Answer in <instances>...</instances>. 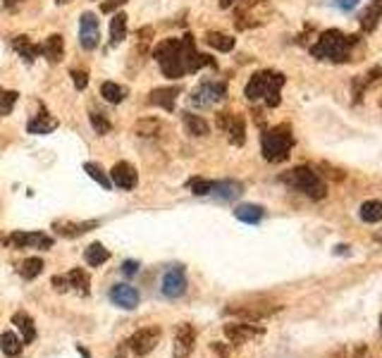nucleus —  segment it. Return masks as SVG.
I'll list each match as a JSON object with an SVG mask.
<instances>
[{
    "instance_id": "obj_1",
    "label": "nucleus",
    "mask_w": 382,
    "mask_h": 358,
    "mask_svg": "<svg viewBox=\"0 0 382 358\" xmlns=\"http://www.w3.org/2000/svg\"><path fill=\"white\" fill-rule=\"evenodd\" d=\"M363 46V39L356 34H344L340 29H328L318 36V41L311 46V55L316 60L335 62L344 65L356 58V50Z\"/></svg>"
},
{
    "instance_id": "obj_2",
    "label": "nucleus",
    "mask_w": 382,
    "mask_h": 358,
    "mask_svg": "<svg viewBox=\"0 0 382 358\" xmlns=\"http://www.w3.org/2000/svg\"><path fill=\"white\" fill-rule=\"evenodd\" d=\"M287 77L282 72L275 70H261L256 72L251 79H249L246 89H244V96L246 100H263L268 108H277L280 100H282V86H285Z\"/></svg>"
},
{
    "instance_id": "obj_3",
    "label": "nucleus",
    "mask_w": 382,
    "mask_h": 358,
    "mask_svg": "<svg viewBox=\"0 0 382 358\" xmlns=\"http://www.w3.org/2000/svg\"><path fill=\"white\" fill-rule=\"evenodd\" d=\"M294 131L290 124H277L261 134V150L268 162H285L294 148Z\"/></svg>"
},
{
    "instance_id": "obj_4",
    "label": "nucleus",
    "mask_w": 382,
    "mask_h": 358,
    "mask_svg": "<svg viewBox=\"0 0 382 358\" xmlns=\"http://www.w3.org/2000/svg\"><path fill=\"white\" fill-rule=\"evenodd\" d=\"M280 181L313 201H321V198H325V193H328V186H325V181L321 179V174L306 165H299V167L290 169V172L280 174Z\"/></svg>"
},
{
    "instance_id": "obj_5",
    "label": "nucleus",
    "mask_w": 382,
    "mask_h": 358,
    "mask_svg": "<svg viewBox=\"0 0 382 358\" xmlns=\"http://www.w3.org/2000/svg\"><path fill=\"white\" fill-rule=\"evenodd\" d=\"M153 58L160 65V72L170 79H181L186 74L181 60V39H165L153 50Z\"/></svg>"
},
{
    "instance_id": "obj_6",
    "label": "nucleus",
    "mask_w": 382,
    "mask_h": 358,
    "mask_svg": "<svg viewBox=\"0 0 382 358\" xmlns=\"http://www.w3.org/2000/svg\"><path fill=\"white\" fill-rule=\"evenodd\" d=\"M225 98H227V84H222V81H201L191 91L189 103L193 108H213V105L222 103Z\"/></svg>"
},
{
    "instance_id": "obj_7",
    "label": "nucleus",
    "mask_w": 382,
    "mask_h": 358,
    "mask_svg": "<svg viewBox=\"0 0 382 358\" xmlns=\"http://www.w3.org/2000/svg\"><path fill=\"white\" fill-rule=\"evenodd\" d=\"M101 43V24H98L96 12H81L79 17V46L91 53Z\"/></svg>"
},
{
    "instance_id": "obj_8",
    "label": "nucleus",
    "mask_w": 382,
    "mask_h": 358,
    "mask_svg": "<svg viewBox=\"0 0 382 358\" xmlns=\"http://www.w3.org/2000/svg\"><path fill=\"white\" fill-rule=\"evenodd\" d=\"M215 122L227 134L232 146H244V141H246V122H244L241 115H237V112H217Z\"/></svg>"
},
{
    "instance_id": "obj_9",
    "label": "nucleus",
    "mask_w": 382,
    "mask_h": 358,
    "mask_svg": "<svg viewBox=\"0 0 382 358\" xmlns=\"http://www.w3.org/2000/svg\"><path fill=\"white\" fill-rule=\"evenodd\" d=\"M5 244L12 249H41L48 251L53 246V237L46 232H12L10 237H5Z\"/></svg>"
},
{
    "instance_id": "obj_10",
    "label": "nucleus",
    "mask_w": 382,
    "mask_h": 358,
    "mask_svg": "<svg viewBox=\"0 0 382 358\" xmlns=\"http://www.w3.org/2000/svg\"><path fill=\"white\" fill-rule=\"evenodd\" d=\"M110 179H112V186H117V189L122 191H131L139 186V172H136V167L127 160H120L112 165Z\"/></svg>"
},
{
    "instance_id": "obj_11",
    "label": "nucleus",
    "mask_w": 382,
    "mask_h": 358,
    "mask_svg": "<svg viewBox=\"0 0 382 358\" xmlns=\"http://www.w3.org/2000/svg\"><path fill=\"white\" fill-rule=\"evenodd\" d=\"M186 292V270L184 265H170L162 275V294L167 299H179Z\"/></svg>"
},
{
    "instance_id": "obj_12",
    "label": "nucleus",
    "mask_w": 382,
    "mask_h": 358,
    "mask_svg": "<svg viewBox=\"0 0 382 358\" xmlns=\"http://www.w3.org/2000/svg\"><path fill=\"white\" fill-rule=\"evenodd\" d=\"M158 342H160V328H143L129 337V349L136 356H146L158 347Z\"/></svg>"
},
{
    "instance_id": "obj_13",
    "label": "nucleus",
    "mask_w": 382,
    "mask_h": 358,
    "mask_svg": "<svg viewBox=\"0 0 382 358\" xmlns=\"http://www.w3.org/2000/svg\"><path fill=\"white\" fill-rule=\"evenodd\" d=\"M263 328L258 325H249V323H229L225 325V337L229 339L232 344H246L256 337H263Z\"/></svg>"
},
{
    "instance_id": "obj_14",
    "label": "nucleus",
    "mask_w": 382,
    "mask_h": 358,
    "mask_svg": "<svg viewBox=\"0 0 382 358\" xmlns=\"http://www.w3.org/2000/svg\"><path fill=\"white\" fill-rule=\"evenodd\" d=\"M179 96H181V86H160V89L151 91V96H148V105L160 108L165 112H172Z\"/></svg>"
},
{
    "instance_id": "obj_15",
    "label": "nucleus",
    "mask_w": 382,
    "mask_h": 358,
    "mask_svg": "<svg viewBox=\"0 0 382 358\" xmlns=\"http://www.w3.org/2000/svg\"><path fill=\"white\" fill-rule=\"evenodd\" d=\"M193 344H196V330L191 325L181 323L177 328V335H174V349H172L174 358H189Z\"/></svg>"
},
{
    "instance_id": "obj_16",
    "label": "nucleus",
    "mask_w": 382,
    "mask_h": 358,
    "mask_svg": "<svg viewBox=\"0 0 382 358\" xmlns=\"http://www.w3.org/2000/svg\"><path fill=\"white\" fill-rule=\"evenodd\" d=\"M58 119H55L51 112H48V108L43 103H39V112H36L34 117L27 122V131L29 134H51V131L58 129Z\"/></svg>"
},
{
    "instance_id": "obj_17",
    "label": "nucleus",
    "mask_w": 382,
    "mask_h": 358,
    "mask_svg": "<svg viewBox=\"0 0 382 358\" xmlns=\"http://www.w3.org/2000/svg\"><path fill=\"white\" fill-rule=\"evenodd\" d=\"M98 225H101L98 220H86V222H72V220H55L53 229H55V234H60V237L77 239V237H81V234H86V232L96 229Z\"/></svg>"
},
{
    "instance_id": "obj_18",
    "label": "nucleus",
    "mask_w": 382,
    "mask_h": 358,
    "mask_svg": "<svg viewBox=\"0 0 382 358\" xmlns=\"http://www.w3.org/2000/svg\"><path fill=\"white\" fill-rule=\"evenodd\" d=\"M139 292L129 285H115L110 289V301L120 309H127V311H134L139 306Z\"/></svg>"
},
{
    "instance_id": "obj_19",
    "label": "nucleus",
    "mask_w": 382,
    "mask_h": 358,
    "mask_svg": "<svg viewBox=\"0 0 382 358\" xmlns=\"http://www.w3.org/2000/svg\"><path fill=\"white\" fill-rule=\"evenodd\" d=\"M41 58H46L51 65H60L65 58V39L60 34H51L41 43Z\"/></svg>"
},
{
    "instance_id": "obj_20",
    "label": "nucleus",
    "mask_w": 382,
    "mask_h": 358,
    "mask_svg": "<svg viewBox=\"0 0 382 358\" xmlns=\"http://www.w3.org/2000/svg\"><path fill=\"white\" fill-rule=\"evenodd\" d=\"M10 46L24 62H34L36 58H41V43H34L29 36H24V34L15 36V39L10 41Z\"/></svg>"
},
{
    "instance_id": "obj_21",
    "label": "nucleus",
    "mask_w": 382,
    "mask_h": 358,
    "mask_svg": "<svg viewBox=\"0 0 382 358\" xmlns=\"http://www.w3.org/2000/svg\"><path fill=\"white\" fill-rule=\"evenodd\" d=\"M280 306H229L225 313L229 316H239L244 320H261V318H268L273 313H277Z\"/></svg>"
},
{
    "instance_id": "obj_22",
    "label": "nucleus",
    "mask_w": 382,
    "mask_h": 358,
    "mask_svg": "<svg viewBox=\"0 0 382 358\" xmlns=\"http://www.w3.org/2000/svg\"><path fill=\"white\" fill-rule=\"evenodd\" d=\"M380 20H382V0H371V3L363 8L361 17H359L361 29L366 31V34H371V31L378 29Z\"/></svg>"
},
{
    "instance_id": "obj_23",
    "label": "nucleus",
    "mask_w": 382,
    "mask_h": 358,
    "mask_svg": "<svg viewBox=\"0 0 382 358\" xmlns=\"http://www.w3.org/2000/svg\"><path fill=\"white\" fill-rule=\"evenodd\" d=\"M244 193V186L234 179H222V181H213L210 196H215L217 201H234Z\"/></svg>"
},
{
    "instance_id": "obj_24",
    "label": "nucleus",
    "mask_w": 382,
    "mask_h": 358,
    "mask_svg": "<svg viewBox=\"0 0 382 358\" xmlns=\"http://www.w3.org/2000/svg\"><path fill=\"white\" fill-rule=\"evenodd\" d=\"M380 79H382V67H373V70L368 72L366 77H356V79H354V86H352L354 103H359L363 93H366V91L375 84V81H380Z\"/></svg>"
},
{
    "instance_id": "obj_25",
    "label": "nucleus",
    "mask_w": 382,
    "mask_h": 358,
    "mask_svg": "<svg viewBox=\"0 0 382 358\" xmlns=\"http://www.w3.org/2000/svg\"><path fill=\"white\" fill-rule=\"evenodd\" d=\"M234 217L241 220V222H246V225H258L261 220L265 217V210L256 203H241L234 208Z\"/></svg>"
},
{
    "instance_id": "obj_26",
    "label": "nucleus",
    "mask_w": 382,
    "mask_h": 358,
    "mask_svg": "<svg viewBox=\"0 0 382 358\" xmlns=\"http://www.w3.org/2000/svg\"><path fill=\"white\" fill-rule=\"evenodd\" d=\"M181 122H184V127L191 136H208V131H210V124L205 122L201 115H193V112H184V115H181Z\"/></svg>"
},
{
    "instance_id": "obj_27",
    "label": "nucleus",
    "mask_w": 382,
    "mask_h": 358,
    "mask_svg": "<svg viewBox=\"0 0 382 358\" xmlns=\"http://www.w3.org/2000/svg\"><path fill=\"white\" fill-rule=\"evenodd\" d=\"M127 39V15L124 12H115L110 20V46H117Z\"/></svg>"
},
{
    "instance_id": "obj_28",
    "label": "nucleus",
    "mask_w": 382,
    "mask_h": 358,
    "mask_svg": "<svg viewBox=\"0 0 382 358\" xmlns=\"http://www.w3.org/2000/svg\"><path fill=\"white\" fill-rule=\"evenodd\" d=\"M0 349H3V354L8 358H17L22 354L24 342L12 330H8V332H3V337H0Z\"/></svg>"
},
{
    "instance_id": "obj_29",
    "label": "nucleus",
    "mask_w": 382,
    "mask_h": 358,
    "mask_svg": "<svg viewBox=\"0 0 382 358\" xmlns=\"http://www.w3.org/2000/svg\"><path fill=\"white\" fill-rule=\"evenodd\" d=\"M12 323L20 328L22 337H24V344H31L36 339V328H34V320H31V316H27L24 311H17L15 316H12Z\"/></svg>"
},
{
    "instance_id": "obj_30",
    "label": "nucleus",
    "mask_w": 382,
    "mask_h": 358,
    "mask_svg": "<svg viewBox=\"0 0 382 358\" xmlns=\"http://www.w3.org/2000/svg\"><path fill=\"white\" fill-rule=\"evenodd\" d=\"M205 43H208L210 48L220 50V53L234 50V39H232L229 34H222V31H208V34H205Z\"/></svg>"
},
{
    "instance_id": "obj_31",
    "label": "nucleus",
    "mask_w": 382,
    "mask_h": 358,
    "mask_svg": "<svg viewBox=\"0 0 382 358\" xmlns=\"http://www.w3.org/2000/svg\"><path fill=\"white\" fill-rule=\"evenodd\" d=\"M101 96H103V100H108V103H112V105H120L122 100L127 98V89L120 84H115V81H103Z\"/></svg>"
},
{
    "instance_id": "obj_32",
    "label": "nucleus",
    "mask_w": 382,
    "mask_h": 358,
    "mask_svg": "<svg viewBox=\"0 0 382 358\" xmlns=\"http://www.w3.org/2000/svg\"><path fill=\"white\" fill-rule=\"evenodd\" d=\"M108 258H110V251L105 249L103 244H98V241H96V244H91V246L84 251V261L89 263L91 268L103 265V263L108 261Z\"/></svg>"
},
{
    "instance_id": "obj_33",
    "label": "nucleus",
    "mask_w": 382,
    "mask_h": 358,
    "mask_svg": "<svg viewBox=\"0 0 382 358\" xmlns=\"http://www.w3.org/2000/svg\"><path fill=\"white\" fill-rule=\"evenodd\" d=\"M67 280H70V287L77 289V292L81 294V297H86V294H89V289H91V280H89V275H86V270H84V268H74V270H70V275H67Z\"/></svg>"
},
{
    "instance_id": "obj_34",
    "label": "nucleus",
    "mask_w": 382,
    "mask_h": 358,
    "mask_svg": "<svg viewBox=\"0 0 382 358\" xmlns=\"http://www.w3.org/2000/svg\"><path fill=\"white\" fill-rule=\"evenodd\" d=\"M363 222H382V201H366L359 208Z\"/></svg>"
},
{
    "instance_id": "obj_35",
    "label": "nucleus",
    "mask_w": 382,
    "mask_h": 358,
    "mask_svg": "<svg viewBox=\"0 0 382 358\" xmlns=\"http://www.w3.org/2000/svg\"><path fill=\"white\" fill-rule=\"evenodd\" d=\"M84 172L89 174V177L93 181H98V184L103 186V189H112V179H110V174L105 172V169L98 165V162H84Z\"/></svg>"
},
{
    "instance_id": "obj_36",
    "label": "nucleus",
    "mask_w": 382,
    "mask_h": 358,
    "mask_svg": "<svg viewBox=\"0 0 382 358\" xmlns=\"http://www.w3.org/2000/svg\"><path fill=\"white\" fill-rule=\"evenodd\" d=\"M43 258H27V261H22V265H20V275H22V280H36L39 275L43 273Z\"/></svg>"
},
{
    "instance_id": "obj_37",
    "label": "nucleus",
    "mask_w": 382,
    "mask_h": 358,
    "mask_svg": "<svg viewBox=\"0 0 382 358\" xmlns=\"http://www.w3.org/2000/svg\"><path fill=\"white\" fill-rule=\"evenodd\" d=\"M89 122H91V127L98 136H105L112 131V122L108 119V115H103V112H98V110L89 112Z\"/></svg>"
},
{
    "instance_id": "obj_38",
    "label": "nucleus",
    "mask_w": 382,
    "mask_h": 358,
    "mask_svg": "<svg viewBox=\"0 0 382 358\" xmlns=\"http://www.w3.org/2000/svg\"><path fill=\"white\" fill-rule=\"evenodd\" d=\"M17 100H20V93L5 91L3 86H0V117H8L12 112V108L17 105Z\"/></svg>"
},
{
    "instance_id": "obj_39",
    "label": "nucleus",
    "mask_w": 382,
    "mask_h": 358,
    "mask_svg": "<svg viewBox=\"0 0 382 358\" xmlns=\"http://www.w3.org/2000/svg\"><path fill=\"white\" fill-rule=\"evenodd\" d=\"M186 189L196 196H210V189H213V181L210 179H203V177H191L186 181Z\"/></svg>"
},
{
    "instance_id": "obj_40",
    "label": "nucleus",
    "mask_w": 382,
    "mask_h": 358,
    "mask_svg": "<svg viewBox=\"0 0 382 358\" xmlns=\"http://www.w3.org/2000/svg\"><path fill=\"white\" fill-rule=\"evenodd\" d=\"M134 131L139 136H153V134H158V131H160V122H158V119H139Z\"/></svg>"
},
{
    "instance_id": "obj_41",
    "label": "nucleus",
    "mask_w": 382,
    "mask_h": 358,
    "mask_svg": "<svg viewBox=\"0 0 382 358\" xmlns=\"http://www.w3.org/2000/svg\"><path fill=\"white\" fill-rule=\"evenodd\" d=\"M70 77H72L74 89H77V91H84L86 86H89V72H84V70H70Z\"/></svg>"
},
{
    "instance_id": "obj_42",
    "label": "nucleus",
    "mask_w": 382,
    "mask_h": 358,
    "mask_svg": "<svg viewBox=\"0 0 382 358\" xmlns=\"http://www.w3.org/2000/svg\"><path fill=\"white\" fill-rule=\"evenodd\" d=\"M129 0H103L101 3V12H105V15H110V12L120 10L122 5H127Z\"/></svg>"
},
{
    "instance_id": "obj_43",
    "label": "nucleus",
    "mask_w": 382,
    "mask_h": 358,
    "mask_svg": "<svg viewBox=\"0 0 382 358\" xmlns=\"http://www.w3.org/2000/svg\"><path fill=\"white\" fill-rule=\"evenodd\" d=\"M139 273V261H124L122 263V275L124 278H134Z\"/></svg>"
},
{
    "instance_id": "obj_44",
    "label": "nucleus",
    "mask_w": 382,
    "mask_h": 358,
    "mask_svg": "<svg viewBox=\"0 0 382 358\" xmlns=\"http://www.w3.org/2000/svg\"><path fill=\"white\" fill-rule=\"evenodd\" d=\"M53 287L58 289V292H67V289H70V280H67V275H58V278H53Z\"/></svg>"
},
{
    "instance_id": "obj_45",
    "label": "nucleus",
    "mask_w": 382,
    "mask_h": 358,
    "mask_svg": "<svg viewBox=\"0 0 382 358\" xmlns=\"http://www.w3.org/2000/svg\"><path fill=\"white\" fill-rule=\"evenodd\" d=\"M332 3H335V8L349 12V10H354L356 5H359V0H332Z\"/></svg>"
},
{
    "instance_id": "obj_46",
    "label": "nucleus",
    "mask_w": 382,
    "mask_h": 358,
    "mask_svg": "<svg viewBox=\"0 0 382 358\" xmlns=\"http://www.w3.org/2000/svg\"><path fill=\"white\" fill-rule=\"evenodd\" d=\"M24 3H27V0H3V8L5 10H17Z\"/></svg>"
},
{
    "instance_id": "obj_47",
    "label": "nucleus",
    "mask_w": 382,
    "mask_h": 358,
    "mask_svg": "<svg viewBox=\"0 0 382 358\" xmlns=\"http://www.w3.org/2000/svg\"><path fill=\"white\" fill-rule=\"evenodd\" d=\"M234 3H237V0H220V8H222V10H227L229 5H234Z\"/></svg>"
},
{
    "instance_id": "obj_48",
    "label": "nucleus",
    "mask_w": 382,
    "mask_h": 358,
    "mask_svg": "<svg viewBox=\"0 0 382 358\" xmlns=\"http://www.w3.org/2000/svg\"><path fill=\"white\" fill-rule=\"evenodd\" d=\"M79 354H81V356H84V358H91V356H89V351H86L84 347H79Z\"/></svg>"
},
{
    "instance_id": "obj_49",
    "label": "nucleus",
    "mask_w": 382,
    "mask_h": 358,
    "mask_svg": "<svg viewBox=\"0 0 382 358\" xmlns=\"http://www.w3.org/2000/svg\"><path fill=\"white\" fill-rule=\"evenodd\" d=\"M55 3H58V5H67L70 0H55Z\"/></svg>"
},
{
    "instance_id": "obj_50",
    "label": "nucleus",
    "mask_w": 382,
    "mask_h": 358,
    "mask_svg": "<svg viewBox=\"0 0 382 358\" xmlns=\"http://www.w3.org/2000/svg\"><path fill=\"white\" fill-rule=\"evenodd\" d=\"M0 244H5V237L3 234H0Z\"/></svg>"
},
{
    "instance_id": "obj_51",
    "label": "nucleus",
    "mask_w": 382,
    "mask_h": 358,
    "mask_svg": "<svg viewBox=\"0 0 382 358\" xmlns=\"http://www.w3.org/2000/svg\"><path fill=\"white\" fill-rule=\"evenodd\" d=\"M380 330H382V318H380Z\"/></svg>"
}]
</instances>
